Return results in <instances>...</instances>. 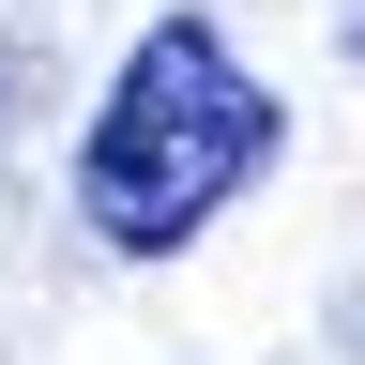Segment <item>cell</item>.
Listing matches in <instances>:
<instances>
[{"instance_id":"obj_1","label":"cell","mask_w":365,"mask_h":365,"mask_svg":"<svg viewBox=\"0 0 365 365\" xmlns=\"http://www.w3.org/2000/svg\"><path fill=\"white\" fill-rule=\"evenodd\" d=\"M274 153H289V91H259L228 61L213 16H153L76 137V213L107 259H182Z\"/></svg>"},{"instance_id":"obj_2","label":"cell","mask_w":365,"mask_h":365,"mask_svg":"<svg viewBox=\"0 0 365 365\" xmlns=\"http://www.w3.org/2000/svg\"><path fill=\"white\" fill-rule=\"evenodd\" d=\"M335 46H350V61H365V0H350V16H335Z\"/></svg>"}]
</instances>
